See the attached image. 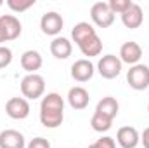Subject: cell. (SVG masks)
Listing matches in <instances>:
<instances>
[{"label":"cell","instance_id":"83f0119b","mask_svg":"<svg viewBox=\"0 0 149 148\" xmlns=\"http://www.w3.org/2000/svg\"><path fill=\"white\" fill-rule=\"evenodd\" d=\"M0 5H3V2H2V0H0Z\"/></svg>","mask_w":149,"mask_h":148},{"label":"cell","instance_id":"ac0fdd59","mask_svg":"<svg viewBox=\"0 0 149 148\" xmlns=\"http://www.w3.org/2000/svg\"><path fill=\"white\" fill-rule=\"evenodd\" d=\"M118 110H120V105H118V101H116L113 96L102 98V99L97 103V106H95V111H99V113L109 117L113 120H114V117L118 115Z\"/></svg>","mask_w":149,"mask_h":148},{"label":"cell","instance_id":"ffe728a7","mask_svg":"<svg viewBox=\"0 0 149 148\" xmlns=\"http://www.w3.org/2000/svg\"><path fill=\"white\" fill-rule=\"evenodd\" d=\"M90 125H92V129L97 131V132H106V131L111 129L113 118L102 115V113H99V111H94V115H92V118H90Z\"/></svg>","mask_w":149,"mask_h":148},{"label":"cell","instance_id":"44dd1931","mask_svg":"<svg viewBox=\"0 0 149 148\" xmlns=\"http://www.w3.org/2000/svg\"><path fill=\"white\" fill-rule=\"evenodd\" d=\"M7 5L14 12H23V11H28L30 7H33L35 0H7Z\"/></svg>","mask_w":149,"mask_h":148},{"label":"cell","instance_id":"9a60e30c","mask_svg":"<svg viewBox=\"0 0 149 148\" xmlns=\"http://www.w3.org/2000/svg\"><path fill=\"white\" fill-rule=\"evenodd\" d=\"M43 65V59H42V54L38 51H24L23 56H21V66L23 70H26L28 73H37V70L42 68Z\"/></svg>","mask_w":149,"mask_h":148},{"label":"cell","instance_id":"6da1fadb","mask_svg":"<svg viewBox=\"0 0 149 148\" xmlns=\"http://www.w3.org/2000/svg\"><path fill=\"white\" fill-rule=\"evenodd\" d=\"M64 120V99L57 92H49L40 103V122L42 125L54 129Z\"/></svg>","mask_w":149,"mask_h":148},{"label":"cell","instance_id":"5bb4252c","mask_svg":"<svg viewBox=\"0 0 149 148\" xmlns=\"http://www.w3.org/2000/svg\"><path fill=\"white\" fill-rule=\"evenodd\" d=\"M71 77L76 82H87L94 77V65L88 59H78L71 66Z\"/></svg>","mask_w":149,"mask_h":148},{"label":"cell","instance_id":"7a4b0ae2","mask_svg":"<svg viewBox=\"0 0 149 148\" xmlns=\"http://www.w3.org/2000/svg\"><path fill=\"white\" fill-rule=\"evenodd\" d=\"M21 92L24 99H37L45 92V80L38 73H28L21 80Z\"/></svg>","mask_w":149,"mask_h":148},{"label":"cell","instance_id":"ba28073f","mask_svg":"<svg viewBox=\"0 0 149 148\" xmlns=\"http://www.w3.org/2000/svg\"><path fill=\"white\" fill-rule=\"evenodd\" d=\"M116 141L121 148H135L141 143V134L135 127H130V125H125V127H120L118 132H116Z\"/></svg>","mask_w":149,"mask_h":148},{"label":"cell","instance_id":"d6986e66","mask_svg":"<svg viewBox=\"0 0 149 148\" xmlns=\"http://www.w3.org/2000/svg\"><path fill=\"white\" fill-rule=\"evenodd\" d=\"M92 35H95V28H94L90 23H87V21L76 23L74 28L71 30V37H73V40L76 42V45H78L80 42H83L85 38L92 37Z\"/></svg>","mask_w":149,"mask_h":148},{"label":"cell","instance_id":"8fae6325","mask_svg":"<svg viewBox=\"0 0 149 148\" xmlns=\"http://www.w3.org/2000/svg\"><path fill=\"white\" fill-rule=\"evenodd\" d=\"M0 26L3 30V35H5V42L7 40H16V38L21 35V23L16 16L12 14H3L0 16Z\"/></svg>","mask_w":149,"mask_h":148},{"label":"cell","instance_id":"f1b7e54d","mask_svg":"<svg viewBox=\"0 0 149 148\" xmlns=\"http://www.w3.org/2000/svg\"><path fill=\"white\" fill-rule=\"evenodd\" d=\"M148 111H149V105H148Z\"/></svg>","mask_w":149,"mask_h":148},{"label":"cell","instance_id":"52a82bcc","mask_svg":"<svg viewBox=\"0 0 149 148\" xmlns=\"http://www.w3.org/2000/svg\"><path fill=\"white\" fill-rule=\"evenodd\" d=\"M5 113L14 120H23L30 115V103L24 98H10L5 103Z\"/></svg>","mask_w":149,"mask_h":148},{"label":"cell","instance_id":"cb8c5ba5","mask_svg":"<svg viewBox=\"0 0 149 148\" xmlns=\"http://www.w3.org/2000/svg\"><path fill=\"white\" fill-rule=\"evenodd\" d=\"M88 148H116V141L109 136H104V138L97 140L95 143H92Z\"/></svg>","mask_w":149,"mask_h":148},{"label":"cell","instance_id":"8992f818","mask_svg":"<svg viewBox=\"0 0 149 148\" xmlns=\"http://www.w3.org/2000/svg\"><path fill=\"white\" fill-rule=\"evenodd\" d=\"M63 26H64V21H63L61 14H57V12H54V11L45 12V14L42 16V19H40V28H42V32H43L45 35H50V37L59 35L61 30H63Z\"/></svg>","mask_w":149,"mask_h":148},{"label":"cell","instance_id":"603a6c76","mask_svg":"<svg viewBox=\"0 0 149 148\" xmlns=\"http://www.w3.org/2000/svg\"><path fill=\"white\" fill-rule=\"evenodd\" d=\"M12 61V51L5 45H0V68L9 66Z\"/></svg>","mask_w":149,"mask_h":148},{"label":"cell","instance_id":"7402d4cb","mask_svg":"<svg viewBox=\"0 0 149 148\" xmlns=\"http://www.w3.org/2000/svg\"><path fill=\"white\" fill-rule=\"evenodd\" d=\"M108 5H109V9H111L113 14H123V12L132 5V2H130V0H109Z\"/></svg>","mask_w":149,"mask_h":148},{"label":"cell","instance_id":"277c9868","mask_svg":"<svg viewBox=\"0 0 149 148\" xmlns=\"http://www.w3.org/2000/svg\"><path fill=\"white\" fill-rule=\"evenodd\" d=\"M90 18L99 28H109L114 23V14L111 12L108 2H95L90 9Z\"/></svg>","mask_w":149,"mask_h":148},{"label":"cell","instance_id":"d4e9b609","mask_svg":"<svg viewBox=\"0 0 149 148\" xmlns=\"http://www.w3.org/2000/svg\"><path fill=\"white\" fill-rule=\"evenodd\" d=\"M28 148H50V143H49V140L38 136V138H33L28 143Z\"/></svg>","mask_w":149,"mask_h":148},{"label":"cell","instance_id":"30bf717a","mask_svg":"<svg viewBox=\"0 0 149 148\" xmlns=\"http://www.w3.org/2000/svg\"><path fill=\"white\" fill-rule=\"evenodd\" d=\"M142 58V47L137 42H125L120 47V59L121 63H127L130 66L137 65L139 59Z\"/></svg>","mask_w":149,"mask_h":148},{"label":"cell","instance_id":"4316f807","mask_svg":"<svg viewBox=\"0 0 149 148\" xmlns=\"http://www.w3.org/2000/svg\"><path fill=\"white\" fill-rule=\"evenodd\" d=\"M5 42V35H3V30H2V26H0V44H3Z\"/></svg>","mask_w":149,"mask_h":148},{"label":"cell","instance_id":"5b68a950","mask_svg":"<svg viewBox=\"0 0 149 148\" xmlns=\"http://www.w3.org/2000/svg\"><path fill=\"white\" fill-rule=\"evenodd\" d=\"M121 65H123V63H121V59H120L118 56H114V54H106V56H102V58L99 59L97 70H99L101 77L111 80V78H116L118 75L121 73Z\"/></svg>","mask_w":149,"mask_h":148},{"label":"cell","instance_id":"e0dca14e","mask_svg":"<svg viewBox=\"0 0 149 148\" xmlns=\"http://www.w3.org/2000/svg\"><path fill=\"white\" fill-rule=\"evenodd\" d=\"M78 47H80L81 54L87 56V58H94V56H99L102 52V42H101V38L97 37V33L88 38H85L83 42H80Z\"/></svg>","mask_w":149,"mask_h":148},{"label":"cell","instance_id":"9c48e42d","mask_svg":"<svg viewBox=\"0 0 149 148\" xmlns=\"http://www.w3.org/2000/svg\"><path fill=\"white\" fill-rule=\"evenodd\" d=\"M142 21H144L142 7H141L139 4H135V2H132V5L121 14V23H123L127 28H130V30L139 28V26L142 25Z\"/></svg>","mask_w":149,"mask_h":148},{"label":"cell","instance_id":"484cf974","mask_svg":"<svg viewBox=\"0 0 149 148\" xmlns=\"http://www.w3.org/2000/svg\"><path fill=\"white\" fill-rule=\"evenodd\" d=\"M141 141H142L144 148H149V127L144 129V132H142V136H141Z\"/></svg>","mask_w":149,"mask_h":148},{"label":"cell","instance_id":"7c38bea8","mask_svg":"<svg viewBox=\"0 0 149 148\" xmlns=\"http://www.w3.org/2000/svg\"><path fill=\"white\" fill-rule=\"evenodd\" d=\"M88 101H90V96H88V91L81 85H74L70 89L68 92V103L70 106L74 110H85L88 106Z\"/></svg>","mask_w":149,"mask_h":148},{"label":"cell","instance_id":"3957f363","mask_svg":"<svg viewBox=\"0 0 149 148\" xmlns=\"http://www.w3.org/2000/svg\"><path fill=\"white\" fill-rule=\"evenodd\" d=\"M127 82L135 91H146L149 87V66L148 65H134L127 72Z\"/></svg>","mask_w":149,"mask_h":148},{"label":"cell","instance_id":"4fadbf2b","mask_svg":"<svg viewBox=\"0 0 149 148\" xmlns=\"http://www.w3.org/2000/svg\"><path fill=\"white\" fill-rule=\"evenodd\" d=\"M24 136L16 129H5L0 132V148H24Z\"/></svg>","mask_w":149,"mask_h":148},{"label":"cell","instance_id":"2e32d148","mask_svg":"<svg viewBox=\"0 0 149 148\" xmlns=\"http://www.w3.org/2000/svg\"><path fill=\"white\" fill-rule=\"evenodd\" d=\"M71 51H73V45H71V42L68 38L56 37L50 42V52L57 59H68L71 56Z\"/></svg>","mask_w":149,"mask_h":148}]
</instances>
